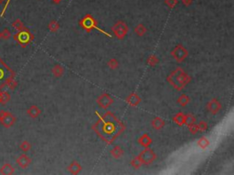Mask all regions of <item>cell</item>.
Segmentation results:
<instances>
[{"mask_svg": "<svg viewBox=\"0 0 234 175\" xmlns=\"http://www.w3.org/2000/svg\"><path fill=\"white\" fill-rule=\"evenodd\" d=\"M93 129L104 142L112 143L124 131V126L113 113L107 112L100 117L99 120L94 124Z\"/></svg>", "mask_w": 234, "mask_h": 175, "instance_id": "obj_1", "label": "cell"}, {"mask_svg": "<svg viewBox=\"0 0 234 175\" xmlns=\"http://www.w3.org/2000/svg\"><path fill=\"white\" fill-rule=\"evenodd\" d=\"M191 80V78L187 75V72L180 68H176L173 70L169 76L167 77V81L177 90H183L186 85H187Z\"/></svg>", "mask_w": 234, "mask_h": 175, "instance_id": "obj_2", "label": "cell"}, {"mask_svg": "<svg viewBox=\"0 0 234 175\" xmlns=\"http://www.w3.org/2000/svg\"><path fill=\"white\" fill-rule=\"evenodd\" d=\"M15 77V73L0 59V90L7 86V82Z\"/></svg>", "mask_w": 234, "mask_h": 175, "instance_id": "obj_3", "label": "cell"}, {"mask_svg": "<svg viewBox=\"0 0 234 175\" xmlns=\"http://www.w3.org/2000/svg\"><path fill=\"white\" fill-rule=\"evenodd\" d=\"M14 38L19 45H21L22 47H26L31 40H33L34 37L33 35H31V33L29 31V29L25 28L22 30H19L17 32L14 36Z\"/></svg>", "mask_w": 234, "mask_h": 175, "instance_id": "obj_4", "label": "cell"}, {"mask_svg": "<svg viewBox=\"0 0 234 175\" xmlns=\"http://www.w3.org/2000/svg\"><path fill=\"white\" fill-rule=\"evenodd\" d=\"M112 30H113L115 37H117L119 39H122L123 37H124L126 36L129 28H128V26H127V24L125 22L118 21L113 26Z\"/></svg>", "mask_w": 234, "mask_h": 175, "instance_id": "obj_5", "label": "cell"}, {"mask_svg": "<svg viewBox=\"0 0 234 175\" xmlns=\"http://www.w3.org/2000/svg\"><path fill=\"white\" fill-rule=\"evenodd\" d=\"M16 121L15 116L9 112L1 111L0 112V124L5 128H10L14 125Z\"/></svg>", "mask_w": 234, "mask_h": 175, "instance_id": "obj_6", "label": "cell"}, {"mask_svg": "<svg viewBox=\"0 0 234 175\" xmlns=\"http://www.w3.org/2000/svg\"><path fill=\"white\" fill-rule=\"evenodd\" d=\"M171 55H172V57L175 59V60L177 62H182L183 60H185V59L187 57L188 52L182 45H178L176 48L173 49Z\"/></svg>", "mask_w": 234, "mask_h": 175, "instance_id": "obj_7", "label": "cell"}, {"mask_svg": "<svg viewBox=\"0 0 234 175\" xmlns=\"http://www.w3.org/2000/svg\"><path fill=\"white\" fill-rule=\"evenodd\" d=\"M137 157L140 159L143 164H150L155 160V153L151 149L146 148Z\"/></svg>", "mask_w": 234, "mask_h": 175, "instance_id": "obj_8", "label": "cell"}, {"mask_svg": "<svg viewBox=\"0 0 234 175\" xmlns=\"http://www.w3.org/2000/svg\"><path fill=\"white\" fill-rule=\"evenodd\" d=\"M81 25H82V26L84 28H86V29H92V28H97L98 30H100V31L103 32V31H102V30H101L99 28H97L95 20L93 19V17H92V16H90V15H86V16H84L83 18L82 19V21H81ZM103 33L111 37V35L107 34L106 32H103Z\"/></svg>", "mask_w": 234, "mask_h": 175, "instance_id": "obj_9", "label": "cell"}, {"mask_svg": "<svg viewBox=\"0 0 234 175\" xmlns=\"http://www.w3.org/2000/svg\"><path fill=\"white\" fill-rule=\"evenodd\" d=\"M97 103L101 109H107L114 103V99L109 94L104 93L97 98Z\"/></svg>", "mask_w": 234, "mask_h": 175, "instance_id": "obj_10", "label": "cell"}, {"mask_svg": "<svg viewBox=\"0 0 234 175\" xmlns=\"http://www.w3.org/2000/svg\"><path fill=\"white\" fill-rule=\"evenodd\" d=\"M207 109L211 114H217L221 109V104L217 98H212L207 104Z\"/></svg>", "mask_w": 234, "mask_h": 175, "instance_id": "obj_11", "label": "cell"}, {"mask_svg": "<svg viewBox=\"0 0 234 175\" xmlns=\"http://www.w3.org/2000/svg\"><path fill=\"white\" fill-rule=\"evenodd\" d=\"M17 163L19 167H21L22 169H25L31 163V159L26 154H22L17 159Z\"/></svg>", "mask_w": 234, "mask_h": 175, "instance_id": "obj_12", "label": "cell"}, {"mask_svg": "<svg viewBox=\"0 0 234 175\" xmlns=\"http://www.w3.org/2000/svg\"><path fill=\"white\" fill-rule=\"evenodd\" d=\"M126 102H127L130 106L135 107V106H137V105L140 104L141 98H140V97L137 95L136 93H132V94H130V95L126 98Z\"/></svg>", "mask_w": 234, "mask_h": 175, "instance_id": "obj_13", "label": "cell"}, {"mask_svg": "<svg viewBox=\"0 0 234 175\" xmlns=\"http://www.w3.org/2000/svg\"><path fill=\"white\" fill-rule=\"evenodd\" d=\"M15 173V169L13 168V166L9 163H6L4 164L1 169H0V173L4 175H11Z\"/></svg>", "mask_w": 234, "mask_h": 175, "instance_id": "obj_14", "label": "cell"}, {"mask_svg": "<svg viewBox=\"0 0 234 175\" xmlns=\"http://www.w3.org/2000/svg\"><path fill=\"white\" fill-rule=\"evenodd\" d=\"M68 170L72 174H78L82 171V166L80 165V163L78 161H73L68 167Z\"/></svg>", "mask_w": 234, "mask_h": 175, "instance_id": "obj_15", "label": "cell"}, {"mask_svg": "<svg viewBox=\"0 0 234 175\" xmlns=\"http://www.w3.org/2000/svg\"><path fill=\"white\" fill-rule=\"evenodd\" d=\"M138 142L141 144L142 146H144L145 148H148L149 145L152 143V139L149 137L148 134H144V135H142V136L139 138Z\"/></svg>", "mask_w": 234, "mask_h": 175, "instance_id": "obj_16", "label": "cell"}, {"mask_svg": "<svg viewBox=\"0 0 234 175\" xmlns=\"http://www.w3.org/2000/svg\"><path fill=\"white\" fill-rule=\"evenodd\" d=\"M27 113H28V115L29 116V117H31V118H33V119H36V118H38V116H39V114L41 113V111L37 107V106H31V107H29V109H28V111H27Z\"/></svg>", "mask_w": 234, "mask_h": 175, "instance_id": "obj_17", "label": "cell"}, {"mask_svg": "<svg viewBox=\"0 0 234 175\" xmlns=\"http://www.w3.org/2000/svg\"><path fill=\"white\" fill-rule=\"evenodd\" d=\"M164 126H165V121L163 119L159 117H156L152 120V127L155 129H161Z\"/></svg>", "mask_w": 234, "mask_h": 175, "instance_id": "obj_18", "label": "cell"}, {"mask_svg": "<svg viewBox=\"0 0 234 175\" xmlns=\"http://www.w3.org/2000/svg\"><path fill=\"white\" fill-rule=\"evenodd\" d=\"M174 121H175L178 125H179V126L184 125L185 123H186V115L183 114V113H181V112L178 113V114L174 117Z\"/></svg>", "mask_w": 234, "mask_h": 175, "instance_id": "obj_19", "label": "cell"}, {"mask_svg": "<svg viewBox=\"0 0 234 175\" xmlns=\"http://www.w3.org/2000/svg\"><path fill=\"white\" fill-rule=\"evenodd\" d=\"M111 154L114 158L119 159L124 155V150L120 147V146H115L112 151H111Z\"/></svg>", "mask_w": 234, "mask_h": 175, "instance_id": "obj_20", "label": "cell"}, {"mask_svg": "<svg viewBox=\"0 0 234 175\" xmlns=\"http://www.w3.org/2000/svg\"><path fill=\"white\" fill-rule=\"evenodd\" d=\"M52 73L55 77L59 78V77H61L64 73V69L60 65H56L52 68Z\"/></svg>", "mask_w": 234, "mask_h": 175, "instance_id": "obj_21", "label": "cell"}, {"mask_svg": "<svg viewBox=\"0 0 234 175\" xmlns=\"http://www.w3.org/2000/svg\"><path fill=\"white\" fill-rule=\"evenodd\" d=\"M134 32H135V34H136L137 36L142 37V36H144V35L146 34V28L143 24H138V25L135 27V28H134Z\"/></svg>", "mask_w": 234, "mask_h": 175, "instance_id": "obj_22", "label": "cell"}, {"mask_svg": "<svg viewBox=\"0 0 234 175\" xmlns=\"http://www.w3.org/2000/svg\"><path fill=\"white\" fill-rule=\"evenodd\" d=\"M10 100V95L7 91H4L0 93V103L2 105H6Z\"/></svg>", "mask_w": 234, "mask_h": 175, "instance_id": "obj_23", "label": "cell"}, {"mask_svg": "<svg viewBox=\"0 0 234 175\" xmlns=\"http://www.w3.org/2000/svg\"><path fill=\"white\" fill-rule=\"evenodd\" d=\"M189 100H190V99H189V98L187 97V95L183 94V95H181L178 98V103L180 106L185 107V106H187V105L188 104Z\"/></svg>", "mask_w": 234, "mask_h": 175, "instance_id": "obj_24", "label": "cell"}, {"mask_svg": "<svg viewBox=\"0 0 234 175\" xmlns=\"http://www.w3.org/2000/svg\"><path fill=\"white\" fill-rule=\"evenodd\" d=\"M198 145L200 147L201 149H205L209 145V140L207 138L201 137L200 139L199 140V142H198Z\"/></svg>", "mask_w": 234, "mask_h": 175, "instance_id": "obj_25", "label": "cell"}, {"mask_svg": "<svg viewBox=\"0 0 234 175\" xmlns=\"http://www.w3.org/2000/svg\"><path fill=\"white\" fill-rule=\"evenodd\" d=\"M12 27H13L16 30H17V31L22 30L23 28H25V27H24V25H23L22 21H21V20H19V19H17V20H15V21L13 22Z\"/></svg>", "mask_w": 234, "mask_h": 175, "instance_id": "obj_26", "label": "cell"}, {"mask_svg": "<svg viewBox=\"0 0 234 175\" xmlns=\"http://www.w3.org/2000/svg\"><path fill=\"white\" fill-rule=\"evenodd\" d=\"M48 27H49V29H50V31L56 32L59 29L60 25H59V23H58L57 21L52 20V21H50V23H49V26H48Z\"/></svg>", "mask_w": 234, "mask_h": 175, "instance_id": "obj_27", "label": "cell"}, {"mask_svg": "<svg viewBox=\"0 0 234 175\" xmlns=\"http://www.w3.org/2000/svg\"><path fill=\"white\" fill-rule=\"evenodd\" d=\"M20 149L23 151H25V152H27V151H29L30 149H31V144L29 143L28 141H23L21 144H20Z\"/></svg>", "mask_w": 234, "mask_h": 175, "instance_id": "obj_28", "label": "cell"}, {"mask_svg": "<svg viewBox=\"0 0 234 175\" xmlns=\"http://www.w3.org/2000/svg\"><path fill=\"white\" fill-rule=\"evenodd\" d=\"M195 122H196V119L193 115H191V114L186 115V123H185L186 125L189 126L191 124H194Z\"/></svg>", "mask_w": 234, "mask_h": 175, "instance_id": "obj_29", "label": "cell"}, {"mask_svg": "<svg viewBox=\"0 0 234 175\" xmlns=\"http://www.w3.org/2000/svg\"><path fill=\"white\" fill-rule=\"evenodd\" d=\"M157 63H158V59H157V57L155 56V55H151L150 57L148 58V59H147V64L150 65L151 67H155Z\"/></svg>", "mask_w": 234, "mask_h": 175, "instance_id": "obj_30", "label": "cell"}, {"mask_svg": "<svg viewBox=\"0 0 234 175\" xmlns=\"http://www.w3.org/2000/svg\"><path fill=\"white\" fill-rule=\"evenodd\" d=\"M10 37H11V33H10V31H9L7 28H5L3 31L0 32V37H1L2 39L7 40V39H8Z\"/></svg>", "mask_w": 234, "mask_h": 175, "instance_id": "obj_31", "label": "cell"}, {"mask_svg": "<svg viewBox=\"0 0 234 175\" xmlns=\"http://www.w3.org/2000/svg\"><path fill=\"white\" fill-rule=\"evenodd\" d=\"M131 164H132V166L134 167V169H138V168H140V167L143 165V163L141 162V160H140V159H139L138 157L134 158V159L131 161Z\"/></svg>", "mask_w": 234, "mask_h": 175, "instance_id": "obj_32", "label": "cell"}, {"mask_svg": "<svg viewBox=\"0 0 234 175\" xmlns=\"http://www.w3.org/2000/svg\"><path fill=\"white\" fill-rule=\"evenodd\" d=\"M118 61H117L115 59H110L109 60V62H108V66H109V68H112V69H115L118 68Z\"/></svg>", "mask_w": 234, "mask_h": 175, "instance_id": "obj_33", "label": "cell"}, {"mask_svg": "<svg viewBox=\"0 0 234 175\" xmlns=\"http://www.w3.org/2000/svg\"><path fill=\"white\" fill-rule=\"evenodd\" d=\"M17 81L14 80V78H13V79H11V80L7 82V86L10 90H15V88L17 87Z\"/></svg>", "mask_w": 234, "mask_h": 175, "instance_id": "obj_34", "label": "cell"}, {"mask_svg": "<svg viewBox=\"0 0 234 175\" xmlns=\"http://www.w3.org/2000/svg\"><path fill=\"white\" fill-rule=\"evenodd\" d=\"M198 128H199V131H205L208 129V124L205 121H200L198 124Z\"/></svg>", "mask_w": 234, "mask_h": 175, "instance_id": "obj_35", "label": "cell"}, {"mask_svg": "<svg viewBox=\"0 0 234 175\" xmlns=\"http://www.w3.org/2000/svg\"><path fill=\"white\" fill-rule=\"evenodd\" d=\"M188 129H189V131L191 132V133H193V134H195V133H197L198 131H199V128H198V124H191V125H189L188 126Z\"/></svg>", "mask_w": 234, "mask_h": 175, "instance_id": "obj_36", "label": "cell"}, {"mask_svg": "<svg viewBox=\"0 0 234 175\" xmlns=\"http://www.w3.org/2000/svg\"><path fill=\"white\" fill-rule=\"evenodd\" d=\"M166 4L170 8H174L178 4V0H166Z\"/></svg>", "mask_w": 234, "mask_h": 175, "instance_id": "obj_37", "label": "cell"}, {"mask_svg": "<svg viewBox=\"0 0 234 175\" xmlns=\"http://www.w3.org/2000/svg\"><path fill=\"white\" fill-rule=\"evenodd\" d=\"M10 1H11V0H7V3H6L5 7H4V9H3V11H2V13H1V16H4V14H5V12H6V10H7V8L8 4H9V2H10Z\"/></svg>", "mask_w": 234, "mask_h": 175, "instance_id": "obj_38", "label": "cell"}, {"mask_svg": "<svg viewBox=\"0 0 234 175\" xmlns=\"http://www.w3.org/2000/svg\"><path fill=\"white\" fill-rule=\"evenodd\" d=\"M182 4L186 7H188L192 4V0H182Z\"/></svg>", "mask_w": 234, "mask_h": 175, "instance_id": "obj_39", "label": "cell"}, {"mask_svg": "<svg viewBox=\"0 0 234 175\" xmlns=\"http://www.w3.org/2000/svg\"><path fill=\"white\" fill-rule=\"evenodd\" d=\"M5 1H6V0H0V5L4 4V3H5Z\"/></svg>", "mask_w": 234, "mask_h": 175, "instance_id": "obj_40", "label": "cell"}, {"mask_svg": "<svg viewBox=\"0 0 234 175\" xmlns=\"http://www.w3.org/2000/svg\"><path fill=\"white\" fill-rule=\"evenodd\" d=\"M54 1H56V2H59L60 0H54Z\"/></svg>", "mask_w": 234, "mask_h": 175, "instance_id": "obj_41", "label": "cell"}, {"mask_svg": "<svg viewBox=\"0 0 234 175\" xmlns=\"http://www.w3.org/2000/svg\"><path fill=\"white\" fill-rule=\"evenodd\" d=\"M0 39H1V37H0Z\"/></svg>", "mask_w": 234, "mask_h": 175, "instance_id": "obj_42", "label": "cell"}]
</instances>
